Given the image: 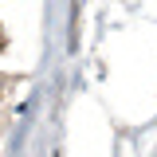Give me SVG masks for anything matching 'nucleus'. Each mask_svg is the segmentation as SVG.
Instances as JSON below:
<instances>
[{
    "mask_svg": "<svg viewBox=\"0 0 157 157\" xmlns=\"http://www.w3.org/2000/svg\"><path fill=\"white\" fill-rule=\"evenodd\" d=\"M0 47H4V28H0Z\"/></svg>",
    "mask_w": 157,
    "mask_h": 157,
    "instance_id": "f257e3e1",
    "label": "nucleus"
}]
</instances>
